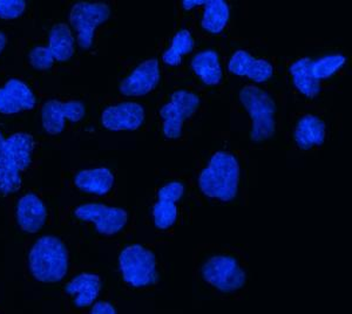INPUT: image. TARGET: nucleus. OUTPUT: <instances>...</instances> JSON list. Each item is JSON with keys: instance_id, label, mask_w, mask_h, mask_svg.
<instances>
[{"instance_id": "nucleus-1", "label": "nucleus", "mask_w": 352, "mask_h": 314, "mask_svg": "<svg viewBox=\"0 0 352 314\" xmlns=\"http://www.w3.org/2000/svg\"><path fill=\"white\" fill-rule=\"evenodd\" d=\"M32 136L18 133L5 139L0 133V194H11L21 186V174L31 164Z\"/></svg>"}, {"instance_id": "nucleus-2", "label": "nucleus", "mask_w": 352, "mask_h": 314, "mask_svg": "<svg viewBox=\"0 0 352 314\" xmlns=\"http://www.w3.org/2000/svg\"><path fill=\"white\" fill-rule=\"evenodd\" d=\"M239 179L240 166L237 159L220 151L212 156L208 167L201 172L199 183L204 195L228 202L236 196Z\"/></svg>"}, {"instance_id": "nucleus-3", "label": "nucleus", "mask_w": 352, "mask_h": 314, "mask_svg": "<svg viewBox=\"0 0 352 314\" xmlns=\"http://www.w3.org/2000/svg\"><path fill=\"white\" fill-rule=\"evenodd\" d=\"M30 267L36 279L45 282H59L68 267L67 250L60 239L43 237L30 252Z\"/></svg>"}, {"instance_id": "nucleus-4", "label": "nucleus", "mask_w": 352, "mask_h": 314, "mask_svg": "<svg viewBox=\"0 0 352 314\" xmlns=\"http://www.w3.org/2000/svg\"><path fill=\"white\" fill-rule=\"evenodd\" d=\"M240 99L252 116V139L254 141L269 139L275 131V104L272 98L260 88L248 86L241 91Z\"/></svg>"}, {"instance_id": "nucleus-5", "label": "nucleus", "mask_w": 352, "mask_h": 314, "mask_svg": "<svg viewBox=\"0 0 352 314\" xmlns=\"http://www.w3.org/2000/svg\"><path fill=\"white\" fill-rule=\"evenodd\" d=\"M119 260L124 282L132 287H146L157 280L155 256L141 245L126 247Z\"/></svg>"}, {"instance_id": "nucleus-6", "label": "nucleus", "mask_w": 352, "mask_h": 314, "mask_svg": "<svg viewBox=\"0 0 352 314\" xmlns=\"http://www.w3.org/2000/svg\"><path fill=\"white\" fill-rule=\"evenodd\" d=\"M204 280L223 292H232L243 287L245 273L236 260L227 256L209 259L202 269Z\"/></svg>"}, {"instance_id": "nucleus-7", "label": "nucleus", "mask_w": 352, "mask_h": 314, "mask_svg": "<svg viewBox=\"0 0 352 314\" xmlns=\"http://www.w3.org/2000/svg\"><path fill=\"white\" fill-rule=\"evenodd\" d=\"M109 8L106 4L78 3L73 6L69 20L78 32L81 47L87 49L92 46L96 28L109 19Z\"/></svg>"}, {"instance_id": "nucleus-8", "label": "nucleus", "mask_w": 352, "mask_h": 314, "mask_svg": "<svg viewBox=\"0 0 352 314\" xmlns=\"http://www.w3.org/2000/svg\"><path fill=\"white\" fill-rule=\"evenodd\" d=\"M200 100L195 94L179 91L172 96L170 102L164 104L160 114L164 119V135L169 139L180 137L182 124L195 113Z\"/></svg>"}, {"instance_id": "nucleus-9", "label": "nucleus", "mask_w": 352, "mask_h": 314, "mask_svg": "<svg viewBox=\"0 0 352 314\" xmlns=\"http://www.w3.org/2000/svg\"><path fill=\"white\" fill-rule=\"evenodd\" d=\"M78 218L96 224L104 235H114L127 223V212L119 208H109L102 204H85L74 211Z\"/></svg>"}, {"instance_id": "nucleus-10", "label": "nucleus", "mask_w": 352, "mask_h": 314, "mask_svg": "<svg viewBox=\"0 0 352 314\" xmlns=\"http://www.w3.org/2000/svg\"><path fill=\"white\" fill-rule=\"evenodd\" d=\"M85 115V106L79 101H69L66 104L51 100L43 107V124L50 134H59L64 131L65 120L72 122L80 121Z\"/></svg>"}, {"instance_id": "nucleus-11", "label": "nucleus", "mask_w": 352, "mask_h": 314, "mask_svg": "<svg viewBox=\"0 0 352 314\" xmlns=\"http://www.w3.org/2000/svg\"><path fill=\"white\" fill-rule=\"evenodd\" d=\"M144 119L140 104L126 102L107 108L102 114V124L109 131H134L140 127Z\"/></svg>"}, {"instance_id": "nucleus-12", "label": "nucleus", "mask_w": 352, "mask_h": 314, "mask_svg": "<svg viewBox=\"0 0 352 314\" xmlns=\"http://www.w3.org/2000/svg\"><path fill=\"white\" fill-rule=\"evenodd\" d=\"M160 80V71L157 60L144 61L135 71L124 80L120 91L124 96H140L147 94L155 88Z\"/></svg>"}, {"instance_id": "nucleus-13", "label": "nucleus", "mask_w": 352, "mask_h": 314, "mask_svg": "<svg viewBox=\"0 0 352 314\" xmlns=\"http://www.w3.org/2000/svg\"><path fill=\"white\" fill-rule=\"evenodd\" d=\"M36 98L28 85L21 80L11 79L0 88V113L16 114L24 109H32Z\"/></svg>"}, {"instance_id": "nucleus-14", "label": "nucleus", "mask_w": 352, "mask_h": 314, "mask_svg": "<svg viewBox=\"0 0 352 314\" xmlns=\"http://www.w3.org/2000/svg\"><path fill=\"white\" fill-rule=\"evenodd\" d=\"M184 188L179 182L164 186L159 190V202L154 205V221L159 229H167L172 227L177 217L176 201L184 195Z\"/></svg>"}, {"instance_id": "nucleus-15", "label": "nucleus", "mask_w": 352, "mask_h": 314, "mask_svg": "<svg viewBox=\"0 0 352 314\" xmlns=\"http://www.w3.org/2000/svg\"><path fill=\"white\" fill-rule=\"evenodd\" d=\"M229 71L236 76H248L256 82H264L272 76V66L268 61L255 59L244 51H237L232 56Z\"/></svg>"}, {"instance_id": "nucleus-16", "label": "nucleus", "mask_w": 352, "mask_h": 314, "mask_svg": "<svg viewBox=\"0 0 352 314\" xmlns=\"http://www.w3.org/2000/svg\"><path fill=\"white\" fill-rule=\"evenodd\" d=\"M46 216V208L41 199H38L36 195L28 194L19 201L16 217L21 229L26 232L33 234L39 230L45 224Z\"/></svg>"}, {"instance_id": "nucleus-17", "label": "nucleus", "mask_w": 352, "mask_h": 314, "mask_svg": "<svg viewBox=\"0 0 352 314\" xmlns=\"http://www.w3.org/2000/svg\"><path fill=\"white\" fill-rule=\"evenodd\" d=\"M100 278L92 273H82L66 287L69 295H76V305L79 307L88 306L93 304L100 292Z\"/></svg>"}, {"instance_id": "nucleus-18", "label": "nucleus", "mask_w": 352, "mask_h": 314, "mask_svg": "<svg viewBox=\"0 0 352 314\" xmlns=\"http://www.w3.org/2000/svg\"><path fill=\"white\" fill-rule=\"evenodd\" d=\"M113 183V174L106 168L81 171L76 177V187L96 195H106L112 189Z\"/></svg>"}, {"instance_id": "nucleus-19", "label": "nucleus", "mask_w": 352, "mask_h": 314, "mask_svg": "<svg viewBox=\"0 0 352 314\" xmlns=\"http://www.w3.org/2000/svg\"><path fill=\"white\" fill-rule=\"evenodd\" d=\"M324 137L325 124L316 116H305L297 124L295 139L303 149H309L314 144L320 146L324 142Z\"/></svg>"}, {"instance_id": "nucleus-20", "label": "nucleus", "mask_w": 352, "mask_h": 314, "mask_svg": "<svg viewBox=\"0 0 352 314\" xmlns=\"http://www.w3.org/2000/svg\"><path fill=\"white\" fill-rule=\"evenodd\" d=\"M47 49L54 61H66L72 58L74 53V39L68 26L59 24L52 28L50 33Z\"/></svg>"}, {"instance_id": "nucleus-21", "label": "nucleus", "mask_w": 352, "mask_h": 314, "mask_svg": "<svg viewBox=\"0 0 352 314\" xmlns=\"http://www.w3.org/2000/svg\"><path fill=\"white\" fill-rule=\"evenodd\" d=\"M311 64L312 61L309 58L297 60L295 64L292 65L290 73L297 89L309 98H315L320 91V80L314 76Z\"/></svg>"}, {"instance_id": "nucleus-22", "label": "nucleus", "mask_w": 352, "mask_h": 314, "mask_svg": "<svg viewBox=\"0 0 352 314\" xmlns=\"http://www.w3.org/2000/svg\"><path fill=\"white\" fill-rule=\"evenodd\" d=\"M192 67L194 72L200 76L204 84L217 85L222 78L219 56L214 51H204L192 59Z\"/></svg>"}, {"instance_id": "nucleus-23", "label": "nucleus", "mask_w": 352, "mask_h": 314, "mask_svg": "<svg viewBox=\"0 0 352 314\" xmlns=\"http://www.w3.org/2000/svg\"><path fill=\"white\" fill-rule=\"evenodd\" d=\"M229 8L222 0H208L206 3L202 26L209 32L220 33L228 23Z\"/></svg>"}, {"instance_id": "nucleus-24", "label": "nucleus", "mask_w": 352, "mask_h": 314, "mask_svg": "<svg viewBox=\"0 0 352 314\" xmlns=\"http://www.w3.org/2000/svg\"><path fill=\"white\" fill-rule=\"evenodd\" d=\"M194 47V40L187 30H182L173 39L172 47L168 48L164 54V61L170 66H176L181 63L184 54L192 51Z\"/></svg>"}, {"instance_id": "nucleus-25", "label": "nucleus", "mask_w": 352, "mask_h": 314, "mask_svg": "<svg viewBox=\"0 0 352 314\" xmlns=\"http://www.w3.org/2000/svg\"><path fill=\"white\" fill-rule=\"evenodd\" d=\"M345 64L343 56H328L312 61L311 69L317 80L327 79Z\"/></svg>"}, {"instance_id": "nucleus-26", "label": "nucleus", "mask_w": 352, "mask_h": 314, "mask_svg": "<svg viewBox=\"0 0 352 314\" xmlns=\"http://www.w3.org/2000/svg\"><path fill=\"white\" fill-rule=\"evenodd\" d=\"M26 4L23 0H0V18L14 19L24 13Z\"/></svg>"}, {"instance_id": "nucleus-27", "label": "nucleus", "mask_w": 352, "mask_h": 314, "mask_svg": "<svg viewBox=\"0 0 352 314\" xmlns=\"http://www.w3.org/2000/svg\"><path fill=\"white\" fill-rule=\"evenodd\" d=\"M30 61L33 67L36 69H48L52 67L54 59L51 53L48 52L47 47H36L30 54Z\"/></svg>"}, {"instance_id": "nucleus-28", "label": "nucleus", "mask_w": 352, "mask_h": 314, "mask_svg": "<svg viewBox=\"0 0 352 314\" xmlns=\"http://www.w3.org/2000/svg\"><path fill=\"white\" fill-rule=\"evenodd\" d=\"M91 314H116V312L109 302H98L93 306Z\"/></svg>"}, {"instance_id": "nucleus-29", "label": "nucleus", "mask_w": 352, "mask_h": 314, "mask_svg": "<svg viewBox=\"0 0 352 314\" xmlns=\"http://www.w3.org/2000/svg\"><path fill=\"white\" fill-rule=\"evenodd\" d=\"M206 3H207V0H204H204H184L182 4L186 10H190L197 5H206Z\"/></svg>"}, {"instance_id": "nucleus-30", "label": "nucleus", "mask_w": 352, "mask_h": 314, "mask_svg": "<svg viewBox=\"0 0 352 314\" xmlns=\"http://www.w3.org/2000/svg\"><path fill=\"white\" fill-rule=\"evenodd\" d=\"M5 44H6V36H4V33L0 32V53L3 52Z\"/></svg>"}]
</instances>
